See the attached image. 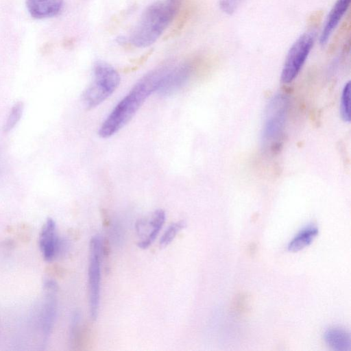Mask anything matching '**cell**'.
Masks as SVG:
<instances>
[{
    "mask_svg": "<svg viewBox=\"0 0 351 351\" xmlns=\"http://www.w3.org/2000/svg\"><path fill=\"white\" fill-rule=\"evenodd\" d=\"M340 113L342 119L346 122L350 121V82H347L342 90Z\"/></svg>",
    "mask_w": 351,
    "mask_h": 351,
    "instance_id": "17",
    "label": "cell"
},
{
    "mask_svg": "<svg viewBox=\"0 0 351 351\" xmlns=\"http://www.w3.org/2000/svg\"><path fill=\"white\" fill-rule=\"evenodd\" d=\"M324 341L332 349L337 351H349L351 348L350 333L340 328L328 329L324 335Z\"/></svg>",
    "mask_w": 351,
    "mask_h": 351,
    "instance_id": "14",
    "label": "cell"
},
{
    "mask_svg": "<svg viewBox=\"0 0 351 351\" xmlns=\"http://www.w3.org/2000/svg\"><path fill=\"white\" fill-rule=\"evenodd\" d=\"M39 246L44 259L53 260L60 250V243L56 234V224L51 218H48L43 224L40 236Z\"/></svg>",
    "mask_w": 351,
    "mask_h": 351,
    "instance_id": "10",
    "label": "cell"
},
{
    "mask_svg": "<svg viewBox=\"0 0 351 351\" xmlns=\"http://www.w3.org/2000/svg\"><path fill=\"white\" fill-rule=\"evenodd\" d=\"M194 10V4L191 0L183 1L180 8L176 15L172 27L163 37L164 40L175 38L181 34L182 30L189 21Z\"/></svg>",
    "mask_w": 351,
    "mask_h": 351,
    "instance_id": "13",
    "label": "cell"
},
{
    "mask_svg": "<svg viewBox=\"0 0 351 351\" xmlns=\"http://www.w3.org/2000/svg\"><path fill=\"white\" fill-rule=\"evenodd\" d=\"M23 104L21 101L15 103L14 105L12 107V109L3 126V130L5 132L12 130L19 121L23 112Z\"/></svg>",
    "mask_w": 351,
    "mask_h": 351,
    "instance_id": "16",
    "label": "cell"
},
{
    "mask_svg": "<svg viewBox=\"0 0 351 351\" xmlns=\"http://www.w3.org/2000/svg\"><path fill=\"white\" fill-rule=\"evenodd\" d=\"M184 226L185 222L183 221H179L171 224L160 238V246L165 247L168 245Z\"/></svg>",
    "mask_w": 351,
    "mask_h": 351,
    "instance_id": "18",
    "label": "cell"
},
{
    "mask_svg": "<svg viewBox=\"0 0 351 351\" xmlns=\"http://www.w3.org/2000/svg\"><path fill=\"white\" fill-rule=\"evenodd\" d=\"M165 213L162 209L155 210L148 219H141L136 224L139 237L138 246L147 248L155 240L165 221Z\"/></svg>",
    "mask_w": 351,
    "mask_h": 351,
    "instance_id": "8",
    "label": "cell"
},
{
    "mask_svg": "<svg viewBox=\"0 0 351 351\" xmlns=\"http://www.w3.org/2000/svg\"><path fill=\"white\" fill-rule=\"evenodd\" d=\"M63 0H26V6L33 18L43 19L58 14L63 7Z\"/></svg>",
    "mask_w": 351,
    "mask_h": 351,
    "instance_id": "11",
    "label": "cell"
},
{
    "mask_svg": "<svg viewBox=\"0 0 351 351\" xmlns=\"http://www.w3.org/2000/svg\"><path fill=\"white\" fill-rule=\"evenodd\" d=\"M315 38V32H307L301 35L292 45L282 69V82L290 83L296 77L313 46Z\"/></svg>",
    "mask_w": 351,
    "mask_h": 351,
    "instance_id": "5",
    "label": "cell"
},
{
    "mask_svg": "<svg viewBox=\"0 0 351 351\" xmlns=\"http://www.w3.org/2000/svg\"><path fill=\"white\" fill-rule=\"evenodd\" d=\"M93 82L82 95L86 108H94L106 100L118 87L120 76L108 63L97 61L93 66Z\"/></svg>",
    "mask_w": 351,
    "mask_h": 351,
    "instance_id": "3",
    "label": "cell"
},
{
    "mask_svg": "<svg viewBox=\"0 0 351 351\" xmlns=\"http://www.w3.org/2000/svg\"><path fill=\"white\" fill-rule=\"evenodd\" d=\"M350 0H337L331 9L322 31L319 42L325 45L332 34L334 29L338 25L342 16L348 10Z\"/></svg>",
    "mask_w": 351,
    "mask_h": 351,
    "instance_id": "12",
    "label": "cell"
},
{
    "mask_svg": "<svg viewBox=\"0 0 351 351\" xmlns=\"http://www.w3.org/2000/svg\"><path fill=\"white\" fill-rule=\"evenodd\" d=\"M184 0H160L147 6L134 27L129 40L136 47L154 43L172 23Z\"/></svg>",
    "mask_w": 351,
    "mask_h": 351,
    "instance_id": "2",
    "label": "cell"
},
{
    "mask_svg": "<svg viewBox=\"0 0 351 351\" xmlns=\"http://www.w3.org/2000/svg\"><path fill=\"white\" fill-rule=\"evenodd\" d=\"M167 66L162 65L151 71L136 82L101 125L99 130L101 137L112 136L132 119L147 98L158 90Z\"/></svg>",
    "mask_w": 351,
    "mask_h": 351,
    "instance_id": "1",
    "label": "cell"
},
{
    "mask_svg": "<svg viewBox=\"0 0 351 351\" xmlns=\"http://www.w3.org/2000/svg\"><path fill=\"white\" fill-rule=\"evenodd\" d=\"M318 228L315 225H308L302 229L289 243L288 250L296 252L308 246L317 236Z\"/></svg>",
    "mask_w": 351,
    "mask_h": 351,
    "instance_id": "15",
    "label": "cell"
},
{
    "mask_svg": "<svg viewBox=\"0 0 351 351\" xmlns=\"http://www.w3.org/2000/svg\"><path fill=\"white\" fill-rule=\"evenodd\" d=\"M116 41L119 45H121L123 49H125L126 50H130V49H133V47H134L132 44L130 40L129 39H128L127 38H125V36H118L116 38Z\"/></svg>",
    "mask_w": 351,
    "mask_h": 351,
    "instance_id": "21",
    "label": "cell"
},
{
    "mask_svg": "<svg viewBox=\"0 0 351 351\" xmlns=\"http://www.w3.org/2000/svg\"><path fill=\"white\" fill-rule=\"evenodd\" d=\"M196 60H189L178 65L168 64L157 91L161 95H169L180 90L191 77Z\"/></svg>",
    "mask_w": 351,
    "mask_h": 351,
    "instance_id": "6",
    "label": "cell"
},
{
    "mask_svg": "<svg viewBox=\"0 0 351 351\" xmlns=\"http://www.w3.org/2000/svg\"><path fill=\"white\" fill-rule=\"evenodd\" d=\"M101 249V238L95 235L90 241L88 269V302L93 320L97 319L99 305Z\"/></svg>",
    "mask_w": 351,
    "mask_h": 351,
    "instance_id": "4",
    "label": "cell"
},
{
    "mask_svg": "<svg viewBox=\"0 0 351 351\" xmlns=\"http://www.w3.org/2000/svg\"><path fill=\"white\" fill-rule=\"evenodd\" d=\"M44 290L45 298L42 311L41 325L44 338L47 339L53 328L56 315L58 285L52 280H45Z\"/></svg>",
    "mask_w": 351,
    "mask_h": 351,
    "instance_id": "9",
    "label": "cell"
},
{
    "mask_svg": "<svg viewBox=\"0 0 351 351\" xmlns=\"http://www.w3.org/2000/svg\"><path fill=\"white\" fill-rule=\"evenodd\" d=\"M153 51L154 49H151L143 53L142 56L131 60L130 62L134 66L138 67L139 66L143 64L148 60V58L153 53Z\"/></svg>",
    "mask_w": 351,
    "mask_h": 351,
    "instance_id": "20",
    "label": "cell"
},
{
    "mask_svg": "<svg viewBox=\"0 0 351 351\" xmlns=\"http://www.w3.org/2000/svg\"><path fill=\"white\" fill-rule=\"evenodd\" d=\"M287 103L284 95L276 96L269 101L263 128L264 140L271 141L280 133L285 121Z\"/></svg>",
    "mask_w": 351,
    "mask_h": 351,
    "instance_id": "7",
    "label": "cell"
},
{
    "mask_svg": "<svg viewBox=\"0 0 351 351\" xmlns=\"http://www.w3.org/2000/svg\"><path fill=\"white\" fill-rule=\"evenodd\" d=\"M243 1V0H220L219 7L223 12L228 14H232L237 10Z\"/></svg>",
    "mask_w": 351,
    "mask_h": 351,
    "instance_id": "19",
    "label": "cell"
}]
</instances>
